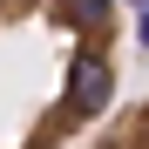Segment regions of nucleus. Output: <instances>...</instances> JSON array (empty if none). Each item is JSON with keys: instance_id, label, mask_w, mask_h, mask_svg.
Masks as SVG:
<instances>
[{"instance_id": "1", "label": "nucleus", "mask_w": 149, "mask_h": 149, "mask_svg": "<svg viewBox=\"0 0 149 149\" xmlns=\"http://www.w3.org/2000/svg\"><path fill=\"white\" fill-rule=\"evenodd\" d=\"M115 88L122 0H0V149H81Z\"/></svg>"}, {"instance_id": "2", "label": "nucleus", "mask_w": 149, "mask_h": 149, "mask_svg": "<svg viewBox=\"0 0 149 149\" xmlns=\"http://www.w3.org/2000/svg\"><path fill=\"white\" fill-rule=\"evenodd\" d=\"M81 149H149V95H142V102H122Z\"/></svg>"}]
</instances>
